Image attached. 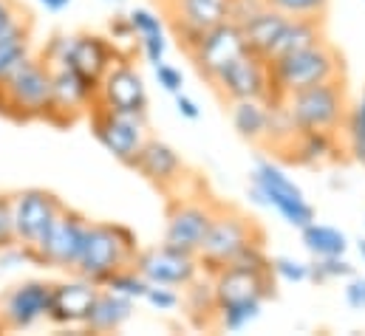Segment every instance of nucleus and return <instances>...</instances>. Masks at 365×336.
Returning a JSON list of instances; mask_svg holds the SVG:
<instances>
[{"label": "nucleus", "mask_w": 365, "mask_h": 336, "mask_svg": "<svg viewBox=\"0 0 365 336\" xmlns=\"http://www.w3.org/2000/svg\"><path fill=\"white\" fill-rule=\"evenodd\" d=\"M139 249H142L139 238L130 226L113 224V221H91L83 254L71 274L91 280L93 285H105L110 274L133 266Z\"/></svg>", "instance_id": "1"}, {"label": "nucleus", "mask_w": 365, "mask_h": 336, "mask_svg": "<svg viewBox=\"0 0 365 336\" xmlns=\"http://www.w3.org/2000/svg\"><path fill=\"white\" fill-rule=\"evenodd\" d=\"M51 65L31 54L6 83H0V116L11 122H48Z\"/></svg>", "instance_id": "2"}, {"label": "nucleus", "mask_w": 365, "mask_h": 336, "mask_svg": "<svg viewBox=\"0 0 365 336\" xmlns=\"http://www.w3.org/2000/svg\"><path fill=\"white\" fill-rule=\"evenodd\" d=\"M274 99H283L294 90L312 88V85L343 80V57L329 40H320L314 46H306L300 51L283 54L269 63Z\"/></svg>", "instance_id": "3"}, {"label": "nucleus", "mask_w": 365, "mask_h": 336, "mask_svg": "<svg viewBox=\"0 0 365 336\" xmlns=\"http://www.w3.org/2000/svg\"><path fill=\"white\" fill-rule=\"evenodd\" d=\"M349 90L343 80H329V83L312 85L303 90H294L280 99L283 113L289 116L292 127L300 130H329L340 133L349 110Z\"/></svg>", "instance_id": "4"}, {"label": "nucleus", "mask_w": 365, "mask_h": 336, "mask_svg": "<svg viewBox=\"0 0 365 336\" xmlns=\"http://www.w3.org/2000/svg\"><path fill=\"white\" fill-rule=\"evenodd\" d=\"M250 195L258 206L277 212L292 229H303L317 221L314 206L306 201V192L286 175V169L272 159H258L250 175Z\"/></svg>", "instance_id": "5"}, {"label": "nucleus", "mask_w": 365, "mask_h": 336, "mask_svg": "<svg viewBox=\"0 0 365 336\" xmlns=\"http://www.w3.org/2000/svg\"><path fill=\"white\" fill-rule=\"evenodd\" d=\"M40 57L48 65H68L77 68L80 74L91 77V80H102L105 71L122 57L119 46L105 37V34H93V31H77V34H51L46 40V46L40 48Z\"/></svg>", "instance_id": "6"}, {"label": "nucleus", "mask_w": 365, "mask_h": 336, "mask_svg": "<svg viewBox=\"0 0 365 336\" xmlns=\"http://www.w3.org/2000/svg\"><path fill=\"white\" fill-rule=\"evenodd\" d=\"M252 241H264V232L258 229V224L232 209V206H221L212 215V224L207 229V238L198 249V260H201V271L215 274L218 268H224L235 254L241 252L247 243Z\"/></svg>", "instance_id": "7"}, {"label": "nucleus", "mask_w": 365, "mask_h": 336, "mask_svg": "<svg viewBox=\"0 0 365 336\" xmlns=\"http://www.w3.org/2000/svg\"><path fill=\"white\" fill-rule=\"evenodd\" d=\"M11 206V229H14V243L26 246L29 252L46 238L51 224L60 218L66 209L63 198L51 189L43 187H26L9 195Z\"/></svg>", "instance_id": "8"}, {"label": "nucleus", "mask_w": 365, "mask_h": 336, "mask_svg": "<svg viewBox=\"0 0 365 336\" xmlns=\"http://www.w3.org/2000/svg\"><path fill=\"white\" fill-rule=\"evenodd\" d=\"M88 229H91V221L83 212L66 206L60 212V218L51 224V229L46 232V238L31 249L34 266L71 274L77 260H80V254H83Z\"/></svg>", "instance_id": "9"}, {"label": "nucleus", "mask_w": 365, "mask_h": 336, "mask_svg": "<svg viewBox=\"0 0 365 336\" xmlns=\"http://www.w3.org/2000/svg\"><path fill=\"white\" fill-rule=\"evenodd\" d=\"M93 139L125 167L133 164L139 147L150 136L148 116H133V113H116L102 105H93L88 113Z\"/></svg>", "instance_id": "10"}, {"label": "nucleus", "mask_w": 365, "mask_h": 336, "mask_svg": "<svg viewBox=\"0 0 365 336\" xmlns=\"http://www.w3.org/2000/svg\"><path fill=\"white\" fill-rule=\"evenodd\" d=\"M215 209H218V204L204 195H173L170 206H168V224H165L162 243L182 249V252L198 254Z\"/></svg>", "instance_id": "11"}, {"label": "nucleus", "mask_w": 365, "mask_h": 336, "mask_svg": "<svg viewBox=\"0 0 365 336\" xmlns=\"http://www.w3.org/2000/svg\"><path fill=\"white\" fill-rule=\"evenodd\" d=\"M96 105L116 110V113H133V116H148L150 96L142 71L133 65L128 54H122L96 85Z\"/></svg>", "instance_id": "12"}, {"label": "nucleus", "mask_w": 365, "mask_h": 336, "mask_svg": "<svg viewBox=\"0 0 365 336\" xmlns=\"http://www.w3.org/2000/svg\"><path fill=\"white\" fill-rule=\"evenodd\" d=\"M51 285L48 280L31 277L23 283H14L0 294V322L6 334L17 331H31L40 322L48 320V305H51Z\"/></svg>", "instance_id": "13"}, {"label": "nucleus", "mask_w": 365, "mask_h": 336, "mask_svg": "<svg viewBox=\"0 0 365 336\" xmlns=\"http://www.w3.org/2000/svg\"><path fill=\"white\" fill-rule=\"evenodd\" d=\"M247 40H244V31L238 23L232 20H224L207 31H201V37L187 48V57L192 60L195 71L201 80L212 83V77L227 68L232 60H238L241 54H247Z\"/></svg>", "instance_id": "14"}, {"label": "nucleus", "mask_w": 365, "mask_h": 336, "mask_svg": "<svg viewBox=\"0 0 365 336\" xmlns=\"http://www.w3.org/2000/svg\"><path fill=\"white\" fill-rule=\"evenodd\" d=\"M96 80L68 65H51V113L48 125L66 127L80 116H88L96 105Z\"/></svg>", "instance_id": "15"}, {"label": "nucleus", "mask_w": 365, "mask_h": 336, "mask_svg": "<svg viewBox=\"0 0 365 336\" xmlns=\"http://www.w3.org/2000/svg\"><path fill=\"white\" fill-rule=\"evenodd\" d=\"M212 88L224 102H241V99H274L269 63L252 51L232 60L227 68H221L212 77Z\"/></svg>", "instance_id": "16"}, {"label": "nucleus", "mask_w": 365, "mask_h": 336, "mask_svg": "<svg viewBox=\"0 0 365 336\" xmlns=\"http://www.w3.org/2000/svg\"><path fill=\"white\" fill-rule=\"evenodd\" d=\"M130 169H136L148 184H153L159 192H165L170 198L182 195V187L190 181V169L179 156V150L173 145H168L165 139H156V136L145 139Z\"/></svg>", "instance_id": "17"}, {"label": "nucleus", "mask_w": 365, "mask_h": 336, "mask_svg": "<svg viewBox=\"0 0 365 336\" xmlns=\"http://www.w3.org/2000/svg\"><path fill=\"white\" fill-rule=\"evenodd\" d=\"M133 268L150 283V285H170V288H187L198 274H201V260L198 254L173 249L168 243L139 249Z\"/></svg>", "instance_id": "18"}, {"label": "nucleus", "mask_w": 365, "mask_h": 336, "mask_svg": "<svg viewBox=\"0 0 365 336\" xmlns=\"http://www.w3.org/2000/svg\"><path fill=\"white\" fill-rule=\"evenodd\" d=\"M212 277L215 288V305L230 303H267L274 294L272 271H250L238 266H224Z\"/></svg>", "instance_id": "19"}, {"label": "nucleus", "mask_w": 365, "mask_h": 336, "mask_svg": "<svg viewBox=\"0 0 365 336\" xmlns=\"http://www.w3.org/2000/svg\"><path fill=\"white\" fill-rule=\"evenodd\" d=\"M99 285H93L91 280L86 277H66L60 283L51 285V305H48V320L51 325L57 328H83L88 311H91V303L96 297Z\"/></svg>", "instance_id": "20"}, {"label": "nucleus", "mask_w": 365, "mask_h": 336, "mask_svg": "<svg viewBox=\"0 0 365 336\" xmlns=\"http://www.w3.org/2000/svg\"><path fill=\"white\" fill-rule=\"evenodd\" d=\"M165 6L184 51L201 37V31L227 20V0H165Z\"/></svg>", "instance_id": "21"}, {"label": "nucleus", "mask_w": 365, "mask_h": 336, "mask_svg": "<svg viewBox=\"0 0 365 336\" xmlns=\"http://www.w3.org/2000/svg\"><path fill=\"white\" fill-rule=\"evenodd\" d=\"M274 102L277 99H241L230 102V122L241 139L250 145H269L272 136V119H274Z\"/></svg>", "instance_id": "22"}, {"label": "nucleus", "mask_w": 365, "mask_h": 336, "mask_svg": "<svg viewBox=\"0 0 365 336\" xmlns=\"http://www.w3.org/2000/svg\"><path fill=\"white\" fill-rule=\"evenodd\" d=\"M31 54H34L31 14L23 11L20 17H14L0 28V83H6Z\"/></svg>", "instance_id": "23"}, {"label": "nucleus", "mask_w": 365, "mask_h": 336, "mask_svg": "<svg viewBox=\"0 0 365 336\" xmlns=\"http://www.w3.org/2000/svg\"><path fill=\"white\" fill-rule=\"evenodd\" d=\"M133 308H136L133 300L99 285V291H96L91 303V311L83 322V331H88V334H116L133 317Z\"/></svg>", "instance_id": "24"}, {"label": "nucleus", "mask_w": 365, "mask_h": 336, "mask_svg": "<svg viewBox=\"0 0 365 336\" xmlns=\"http://www.w3.org/2000/svg\"><path fill=\"white\" fill-rule=\"evenodd\" d=\"M343 150H340L337 133H329V130H300L286 150V159L300 167H323L329 162H337Z\"/></svg>", "instance_id": "25"}, {"label": "nucleus", "mask_w": 365, "mask_h": 336, "mask_svg": "<svg viewBox=\"0 0 365 336\" xmlns=\"http://www.w3.org/2000/svg\"><path fill=\"white\" fill-rule=\"evenodd\" d=\"M286 23H289V17H286L283 11L272 9V6L258 9L252 17H247V20L241 23V31H244L247 48H250L252 54H258V57L269 60L274 43H277L280 31L286 28Z\"/></svg>", "instance_id": "26"}, {"label": "nucleus", "mask_w": 365, "mask_h": 336, "mask_svg": "<svg viewBox=\"0 0 365 336\" xmlns=\"http://www.w3.org/2000/svg\"><path fill=\"white\" fill-rule=\"evenodd\" d=\"M182 308L195 328L212 325V320H215V288H212V277L207 271H201L187 288H182Z\"/></svg>", "instance_id": "27"}, {"label": "nucleus", "mask_w": 365, "mask_h": 336, "mask_svg": "<svg viewBox=\"0 0 365 336\" xmlns=\"http://www.w3.org/2000/svg\"><path fill=\"white\" fill-rule=\"evenodd\" d=\"M326 40V31H323V20H309V17H289L286 28L280 31L277 43H274L272 54L267 63H272L283 54H292V51H300L306 46H314Z\"/></svg>", "instance_id": "28"}, {"label": "nucleus", "mask_w": 365, "mask_h": 336, "mask_svg": "<svg viewBox=\"0 0 365 336\" xmlns=\"http://www.w3.org/2000/svg\"><path fill=\"white\" fill-rule=\"evenodd\" d=\"M300 243L303 249L312 254V260L317 257H337V254H349V235L337 226H329V224H317L312 221L309 226L300 229Z\"/></svg>", "instance_id": "29"}, {"label": "nucleus", "mask_w": 365, "mask_h": 336, "mask_svg": "<svg viewBox=\"0 0 365 336\" xmlns=\"http://www.w3.org/2000/svg\"><path fill=\"white\" fill-rule=\"evenodd\" d=\"M264 314V303H230V305H215V320L212 325L227 334H241L252 322H258Z\"/></svg>", "instance_id": "30"}, {"label": "nucleus", "mask_w": 365, "mask_h": 336, "mask_svg": "<svg viewBox=\"0 0 365 336\" xmlns=\"http://www.w3.org/2000/svg\"><path fill=\"white\" fill-rule=\"evenodd\" d=\"M343 136H346V153L365 167V88L354 102H349Z\"/></svg>", "instance_id": "31"}, {"label": "nucleus", "mask_w": 365, "mask_h": 336, "mask_svg": "<svg viewBox=\"0 0 365 336\" xmlns=\"http://www.w3.org/2000/svg\"><path fill=\"white\" fill-rule=\"evenodd\" d=\"M312 274L309 280L317 283V285H326V283H340V280H349L351 274H357L354 263L346 257V254H337V257H317L309 263Z\"/></svg>", "instance_id": "32"}, {"label": "nucleus", "mask_w": 365, "mask_h": 336, "mask_svg": "<svg viewBox=\"0 0 365 336\" xmlns=\"http://www.w3.org/2000/svg\"><path fill=\"white\" fill-rule=\"evenodd\" d=\"M148 285H150V283H148L133 266H128V268H119L116 274H110L102 288H110V291H116V294H122V297H128V300H133V303H142Z\"/></svg>", "instance_id": "33"}, {"label": "nucleus", "mask_w": 365, "mask_h": 336, "mask_svg": "<svg viewBox=\"0 0 365 336\" xmlns=\"http://www.w3.org/2000/svg\"><path fill=\"white\" fill-rule=\"evenodd\" d=\"M309 263L306 260H297V257H289V254H277L272 257V277L286 283V285H297V283H309Z\"/></svg>", "instance_id": "34"}, {"label": "nucleus", "mask_w": 365, "mask_h": 336, "mask_svg": "<svg viewBox=\"0 0 365 336\" xmlns=\"http://www.w3.org/2000/svg\"><path fill=\"white\" fill-rule=\"evenodd\" d=\"M329 3L331 0H267V6L283 11L286 17H309V20H323Z\"/></svg>", "instance_id": "35"}, {"label": "nucleus", "mask_w": 365, "mask_h": 336, "mask_svg": "<svg viewBox=\"0 0 365 336\" xmlns=\"http://www.w3.org/2000/svg\"><path fill=\"white\" fill-rule=\"evenodd\" d=\"M128 20H130V26H133L136 40H139V37L165 34V20H162L153 9H148V6H136V9H130V11H128Z\"/></svg>", "instance_id": "36"}, {"label": "nucleus", "mask_w": 365, "mask_h": 336, "mask_svg": "<svg viewBox=\"0 0 365 336\" xmlns=\"http://www.w3.org/2000/svg\"><path fill=\"white\" fill-rule=\"evenodd\" d=\"M142 303H148L153 311L170 314V311L182 308V291L179 288H170V285H148Z\"/></svg>", "instance_id": "37"}, {"label": "nucleus", "mask_w": 365, "mask_h": 336, "mask_svg": "<svg viewBox=\"0 0 365 336\" xmlns=\"http://www.w3.org/2000/svg\"><path fill=\"white\" fill-rule=\"evenodd\" d=\"M153 77H156V85H159L165 93H170V96H176V93L184 90L182 68H176L173 63H159V65H153Z\"/></svg>", "instance_id": "38"}, {"label": "nucleus", "mask_w": 365, "mask_h": 336, "mask_svg": "<svg viewBox=\"0 0 365 336\" xmlns=\"http://www.w3.org/2000/svg\"><path fill=\"white\" fill-rule=\"evenodd\" d=\"M139 54L145 57V63L153 68L159 63H165L168 57V34H153V37H139Z\"/></svg>", "instance_id": "39"}, {"label": "nucleus", "mask_w": 365, "mask_h": 336, "mask_svg": "<svg viewBox=\"0 0 365 336\" xmlns=\"http://www.w3.org/2000/svg\"><path fill=\"white\" fill-rule=\"evenodd\" d=\"M343 297H346V305L351 311H365V274H351L346 280Z\"/></svg>", "instance_id": "40"}, {"label": "nucleus", "mask_w": 365, "mask_h": 336, "mask_svg": "<svg viewBox=\"0 0 365 336\" xmlns=\"http://www.w3.org/2000/svg\"><path fill=\"white\" fill-rule=\"evenodd\" d=\"M264 6H267V0H227V20L241 26L247 17H252Z\"/></svg>", "instance_id": "41"}, {"label": "nucleus", "mask_w": 365, "mask_h": 336, "mask_svg": "<svg viewBox=\"0 0 365 336\" xmlns=\"http://www.w3.org/2000/svg\"><path fill=\"white\" fill-rule=\"evenodd\" d=\"M14 243V229H11V206L9 195H0V249Z\"/></svg>", "instance_id": "42"}, {"label": "nucleus", "mask_w": 365, "mask_h": 336, "mask_svg": "<svg viewBox=\"0 0 365 336\" xmlns=\"http://www.w3.org/2000/svg\"><path fill=\"white\" fill-rule=\"evenodd\" d=\"M108 31H110V40H113L116 46H119V43H130V40H136L133 26H130V20H128V14L113 17V20L108 23Z\"/></svg>", "instance_id": "43"}, {"label": "nucleus", "mask_w": 365, "mask_h": 336, "mask_svg": "<svg viewBox=\"0 0 365 336\" xmlns=\"http://www.w3.org/2000/svg\"><path fill=\"white\" fill-rule=\"evenodd\" d=\"M176 99V113L182 116V119H187V122H198L201 119V107H198V102L192 99V96H187V93H176L173 96Z\"/></svg>", "instance_id": "44"}, {"label": "nucleus", "mask_w": 365, "mask_h": 336, "mask_svg": "<svg viewBox=\"0 0 365 336\" xmlns=\"http://www.w3.org/2000/svg\"><path fill=\"white\" fill-rule=\"evenodd\" d=\"M26 9L17 3V0H0V28L6 26V23H11L14 17H20Z\"/></svg>", "instance_id": "45"}, {"label": "nucleus", "mask_w": 365, "mask_h": 336, "mask_svg": "<svg viewBox=\"0 0 365 336\" xmlns=\"http://www.w3.org/2000/svg\"><path fill=\"white\" fill-rule=\"evenodd\" d=\"M37 3H40L46 11H51V14H60V11H66V9H68L74 0H37Z\"/></svg>", "instance_id": "46"}, {"label": "nucleus", "mask_w": 365, "mask_h": 336, "mask_svg": "<svg viewBox=\"0 0 365 336\" xmlns=\"http://www.w3.org/2000/svg\"><path fill=\"white\" fill-rule=\"evenodd\" d=\"M357 254H360V260H363V266H365V238L357 241Z\"/></svg>", "instance_id": "47"}, {"label": "nucleus", "mask_w": 365, "mask_h": 336, "mask_svg": "<svg viewBox=\"0 0 365 336\" xmlns=\"http://www.w3.org/2000/svg\"><path fill=\"white\" fill-rule=\"evenodd\" d=\"M102 3H110V6H122L125 0H102Z\"/></svg>", "instance_id": "48"}, {"label": "nucleus", "mask_w": 365, "mask_h": 336, "mask_svg": "<svg viewBox=\"0 0 365 336\" xmlns=\"http://www.w3.org/2000/svg\"><path fill=\"white\" fill-rule=\"evenodd\" d=\"M0 334H6V328H3V322H0Z\"/></svg>", "instance_id": "49"}]
</instances>
